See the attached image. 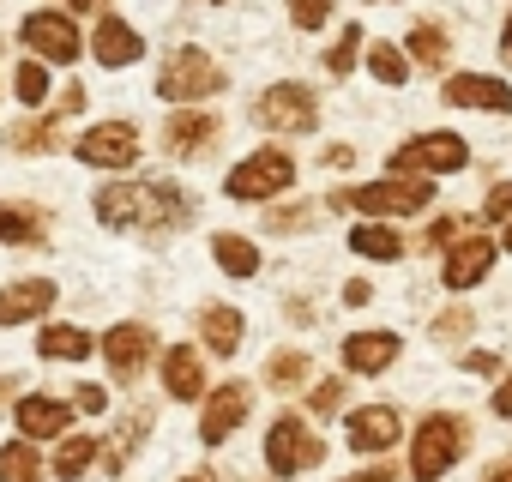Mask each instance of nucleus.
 <instances>
[{
  "mask_svg": "<svg viewBox=\"0 0 512 482\" xmlns=\"http://www.w3.org/2000/svg\"><path fill=\"white\" fill-rule=\"evenodd\" d=\"M181 482H217V476H211V470H193V476H181Z\"/></svg>",
  "mask_w": 512,
  "mask_h": 482,
  "instance_id": "nucleus-52",
  "label": "nucleus"
},
{
  "mask_svg": "<svg viewBox=\"0 0 512 482\" xmlns=\"http://www.w3.org/2000/svg\"><path fill=\"white\" fill-rule=\"evenodd\" d=\"M506 248H512V223H506Z\"/></svg>",
  "mask_w": 512,
  "mask_h": 482,
  "instance_id": "nucleus-54",
  "label": "nucleus"
},
{
  "mask_svg": "<svg viewBox=\"0 0 512 482\" xmlns=\"http://www.w3.org/2000/svg\"><path fill=\"white\" fill-rule=\"evenodd\" d=\"M350 157H356V151H350V145H326V169H344V163H350Z\"/></svg>",
  "mask_w": 512,
  "mask_h": 482,
  "instance_id": "nucleus-46",
  "label": "nucleus"
},
{
  "mask_svg": "<svg viewBox=\"0 0 512 482\" xmlns=\"http://www.w3.org/2000/svg\"><path fill=\"white\" fill-rule=\"evenodd\" d=\"M320 458H326V440L314 434L308 416L284 410V416L266 428V470H272V476H302V470H314Z\"/></svg>",
  "mask_w": 512,
  "mask_h": 482,
  "instance_id": "nucleus-7",
  "label": "nucleus"
},
{
  "mask_svg": "<svg viewBox=\"0 0 512 482\" xmlns=\"http://www.w3.org/2000/svg\"><path fill=\"white\" fill-rule=\"evenodd\" d=\"M404 49H410L422 67H446V55H452V43H446V31H440V25H416Z\"/></svg>",
  "mask_w": 512,
  "mask_h": 482,
  "instance_id": "nucleus-33",
  "label": "nucleus"
},
{
  "mask_svg": "<svg viewBox=\"0 0 512 482\" xmlns=\"http://www.w3.org/2000/svg\"><path fill=\"white\" fill-rule=\"evenodd\" d=\"M344 392H350L344 380H320V386L308 392V410H314V416H338V410H344Z\"/></svg>",
  "mask_w": 512,
  "mask_h": 482,
  "instance_id": "nucleus-38",
  "label": "nucleus"
},
{
  "mask_svg": "<svg viewBox=\"0 0 512 482\" xmlns=\"http://www.w3.org/2000/svg\"><path fill=\"white\" fill-rule=\"evenodd\" d=\"M500 55L512 61V19H506V31H500Z\"/></svg>",
  "mask_w": 512,
  "mask_h": 482,
  "instance_id": "nucleus-51",
  "label": "nucleus"
},
{
  "mask_svg": "<svg viewBox=\"0 0 512 482\" xmlns=\"http://www.w3.org/2000/svg\"><path fill=\"white\" fill-rule=\"evenodd\" d=\"M494 416H512V374H506L500 392H494Z\"/></svg>",
  "mask_w": 512,
  "mask_h": 482,
  "instance_id": "nucleus-45",
  "label": "nucleus"
},
{
  "mask_svg": "<svg viewBox=\"0 0 512 482\" xmlns=\"http://www.w3.org/2000/svg\"><path fill=\"white\" fill-rule=\"evenodd\" d=\"M73 163H85V169H103V175H127L133 163H139V127L133 121H121V115H109V121H91L73 145Z\"/></svg>",
  "mask_w": 512,
  "mask_h": 482,
  "instance_id": "nucleus-5",
  "label": "nucleus"
},
{
  "mask_svg": "<svg viewBox=\"0 0 512 482\" xmlns=\"http://www.w3.org/2000/svg\"><path fill=\"white\" fill-rule=\"evenodd\" d=\"M302 223H308V211H296V205L290 211H272V229H302Z\"/></svg>",
  "mask_w": 512,
  "mask_h": 482,
  "instance_id": "nucleus-42",
  "label": "nucleus"
},
{
  "mask_svg": "<svg viewBox=\"0 0 512 482\" xmlns=\"http://www.w3.org/2000/svg\"><path fill=\"white\" fill-rule=\"evenodd\" d=\"M332 19V0H290V25L296 31H320Z\"/></svg>",
  "mask_w": 512,
  "mask_h": 482,
  "instance_id": "nucleus-36",
  "label": "nucleus"
},
{
  "mask_svg": "<svg viewBox=\"0 0 512 482\" xmlns=\"http://www.w3.org/2000/svg\"><path fill=\"white\" fill-rule=\"evenodd\" d=\"M223 85H229L223 61L211 49H199V43H181V49H169L157 61V97L169 109H199L205 97H223Z\"/></svg>",
  "mask_w": 512,
  "mask_h": 482,
  "instance_id": "nucleus-2",
  "label": "nucleus"
},
{
  "mask_svg": "<svg viewBox=\"0 0 512 482\" xmlns=\"http://www.w3.org/2000/svg\"><path fill=\"white\" fill-rule=\"evenodd\" d=\"M241 338H247L241 308H229V302H205V308H199V344H205L211 356H235Z\"/></svg>",
  "mask_w": 512,
  "mask_h": 482,
  "instance_id": "nucleus-24",
  "label": "nucleus"
},
{
  "mask_svg": "<svg viewBox=\"0 0 512 482\" xmlns=\"http://www.w3.org/2000/svg\"><path fill=\"white\" fill-rule=\"evenodd\" d=\"M151 422H157V410L151 404H133L109 434H103V446H97V464H103V476H121L139 452H145V440H151Z\"/></svg>",
  "mask_w": 512,
  "mask_h": 482,
  "instance_id": "nucleus-15",
  "label": "nucleus"
},
{
  "mask_svg": "<svg viewBox=\"0 0 512 482\" xmlns=\"http://www.w3.org/2000/svg\"><path fill=\"white\" fill-rule=\"evenodd\" d=\"M0 248H55L49 205H37V199H0Z\"/></svg>",
  "mask_w": 512,
  "mask_h": 482,
  "instance_id": "nucleus-16",
  "label": "nucleus"
},
{
  "mask_svg": "<svg viewBox=\"0 0 512 482\" xmlns=\"http://www.w3.org/2000/svg\"><path fill=\"white\" fill-rule=\"evenodd\" d=\"M428 199H434V181H428V175H386V181L332 193V205H356L362 217H410V211H422Z\"/></svg>",
  "mask_w": 512,
  "mask_h": 482,
  "instance_id": "nucleus-6",
  "label": "nucleus"
},
{
  "mask_svg": "<svg viewBox=\"0 0 512 482\" xmlns=\"http://www.w3.org/2000/svg\"><path fill=\"white\" fill-rule=\"evenodd\" d=\"M97 356L109 362V380L115 386H133L151 362H157V332L145 320H115L103 338H97Z\"/></svg>",
  "mask_w": 512,
  "mask_h": 482,
  "instance_id": "nucleus-8",
  "label": "nucleus"
},
{
  "mask_svg": "<svg viewBox=\"0 0 512 482\" xmlns=\"http://www.w3.org/2000/svg\"><path fill=\"white\" fill-rule=\"evenodd\" d=\"M368 296H374V284H362V278H356V284H344V302H350V308H362Z\"/></svg>",
  "mask_w": 512,
  "mask_h": 482,
  "instance_id": "nucleus-44",
  "label": "nucleus"
},
{
  "mask_svg": "<svg viewBox=\"0 0 512 482\" xmlns=\"http://www.w3.org/2000/svg\"><path fill=\"white\" fill-rule=\"evenodd\" d=\"M211 260H217V272H229V278H253V272H260V248H253L247 235H235V229H217V235H211Z\"/></svg>",
  "mask_w": 512,
  "mask_h": 482,
  "instance_id": "nucleus-30",
  "label": "nucleus"
},
{
  "mask_svg": "<svg viewBox=\"0 0 512 482\" xmlns=\"http://www.w3.org/2000/svg\"><path fill=\"white\" fill-rule=\"evenodd\" d=\"M470 326V314H446V320H434V332H464Z\"/></svg>",
  "mask_w": 512,
  "mask_h": 482,
  "instance_id": "nucleus-47",
  "label": "nucleus"
},
{
  "mask_svg": "<svg viewBox=\"0 0 512 482\" xmlns=\"http://www.w3.org/2000/svg\"><path fill=\"white\" fill-rule=\"evenodd\" d=\"M37 356L43 362H91L97 356V338L73 320H43L37 326Z\"/></svg>",
  "mask_w": 512,
  "mask_h": 482,
  "instance_id": "nucleus-22",
  "label": "nucleus"
},
{
  "mask_svg": "<svg viewBox=\"0 0 512 482\" xmlns=\"http://www.w3.org/2000/svg\"><path fill=\"white\" fill-rule=\"evenodd\" d=\"M97 446H103V434H79V428L61 434V440H55V458H49V476H55V482H79V476L97 464Z\"/></svg>",
  "mask_w": 512,
  "mask_h": 482,
  "instance_id": "nucleus-27",
  "label": "nucleus"
},
{
  "mask_svg": "<svg viewBox=\"0 0 512 482\" xmlns=\"http://www.w3.org/2000/svg\"><path fill=\"white\" fill-rule=\"evenodd\" d=\"M482 217H512V181L488 193V205H482Z\"/></svg>",
  "mask_w": 512,
  "mask_h": 482,
  "instance_id": "nucleus-40",
  "label": "nucleus"
},
{
  "mask_svg": "<svg viewBox=\"0 0 512 482\" xmlns=\"http://www.w3.org/2000/svg\"><path fill=\"white\" fill-rule=\"evenodd\" d=\"M91 7H103V0H67V13L79 19V13H91Z\"/></svg>",
  "mask_w": 512,
  "mask_h": 482,
  "instance_id": "nucleus-50",
  "label": "nucleus"
},
{
  "mask_svg": "<svg viewBox=\"0 0 512 482\" xmlns=\"http://www.w3.org/2000/svg\"><path fill=\"white\" fill-rule=\"evenodd\" d=\"M344 440H350L356 452H392V446L404 440V422H398L392 404H362V410H350Z\"/></svg>",
  "mask_w": 512,
  "mask_h": 482,
  "instance_id": "nucleus-20",
  "label": "nucleus"
},
{
  "mask_svg": "<svg viewBox=\"0 0 512 482\" xmlns=\"http://www.w3.org/2000/svg\"><path fill=\"white\" fill-rule=\"evenodd\" d=\"M470 163V145L458 133H422L392 151V175H452Z\"/></svg>",
  "mask_w": 512,
  "mask_h": 482,
  "instance_id": "nucleus-11",
  "label": "nucleus"
},
{
  "mask_svg": "<svg viewBox=\"0 0 512 482\" xmlns=\"http://www.w3.org/2000/svg\"><path fill=\"white\" fill-rule=\"evenodd\" d=\"M446 103L506 115V109H512V85H506V79H482V73H452V79H446Z\"/></svg>",
  "mask_w": 512,
  "mask_h": 482,
  "instance_id": "nucleus-23",
  "label": "nucleus"
},
{
  "mask_svg": "<svg viewBox=\"0 0 512 482\" xmlns=\"http://www.w3.org/2000/svg\"><path fill=\"white\" fill-rule=\"evenodd\" d=\"M344 482H392V464H368V470H356V476H344Z\"/></svg>",
  "mask_w": 512,
  "mask_h": 482,
  "instance_id": "nucleus-43",
  "label": "nucleus"
},
{
  "mask_svg": "<svg viewBox=\"0 0 512 482\" xmlns=\"http://www.w3.org/2000/svg\"><path fill=\"white\" fill-rule=\"evenodd\" d=\"M73 410H79V416H103V410H109V392H103L97 380H79V386H73Z\"/></svg>",
  "mask_w": 512,
  "mask_h": 482,
  "instance_id": "nucleus-39",
  "label": "nucleus"
},
{
  "mask_svg": "<svg viewBox=\"0 0 512 482\" xmlns=\"http://www.w3.org/2000/svg\"><path fill=\"white\" fill-rule=\"evenodd\" d=\"M458 452H464V422H458L452 410H440V416H428V422L416 428L410 476H416V482H440V476L458 464Z\"/></svg>",
  "mask_w": 512,
  "mask_h": 482,
  "instance_id": "nucleus-9",
  "label": "nucleus"
},
{
  "mask_svg": "<svg viewBox=\"0 0 512 482\" xmlns=\"http://www.w3.org/2000/svg\"><path fill=\"white\" fill-rule=\"evenodd\" d=\"M368 73H374L380 85H404V79H410V61H404V49L374 43V49H368Z\"/></svg>",
  "mask_w": 512,
  "mask_h": 482,
  "instance_id": "nucleus-34",
  "label": "nucleus"
},
{
  "mask_svg": "<svg viewBox=\"0 0 512 482\" xmlns=\"http://www.w3.org/2000/svg\"><path fill=\"white\" fill-rule=\"evenodd\" d=\"M157 374H163V392L175 398V404H193V398H205V356L193 350V344H169V350H157Z\"/></svg>",
  "mask_w": 512,
  "mask_h": 482,
  "instance_id": "nucleus-19",
  "label": "nucleus"
},
{
  "mask_svg": "<svg viewBox=\"0 0 512 482\" xmlns=\"http://www.w3.org/2000/svg\"><path fill=\"white\" fill-rule=\"evenodd\" d=\"M19 49L37 55L43 67H73L85 55V31L67 7H37V13L19 19Z\"/></svg>",
  "mask_w": 512,
  "mask_h": 482,
  "instance_id": "nucleus-4",
  "label": "nucleus"
},
{
  "mask_svg": "<svg viewBox=\"0 0 512 482\" xmlns=\"http://www.w3.org/2000/svg\"><path fill=\"white\" fill-rule=\"evenodd\" d=\"M253 121H260L266 133H314L320 103H314V91H308V85L284 79V85H266L260 97H253Z\"/></svg>",
  "mask_w": 512,
  "mask_h": 482,
  "instance_id": "nucleus-10",
  "label": "nucleus"
},
{
  "mask_svg": "<svg viewBox=\"0 0 512 482\" xmlns=\"http://www.w3.org/2000/svg\"><path fill=\"white\" fill-rule=\"evenodd\" d=\"M73 422H79V410H73V398H61V392H19L13 398V428L25 434V440H61V434H73Z\"/></svg>",
  "mask_w": 512,
  "mask_h": 482,
  "instance_id": "nucleus-13",
  "label": "nucleus"
},
{
  "mask_svg": "<svg viewBox=\"0 0 512 482\" xmlns=\"http://www.w3.org/2000/svg\"><path fill=\"white\" fill-rule=\"evenodd\" d=\"M0 482H49V464H43L37 440L13 434L7 446H0Z\"/></svg>",
  "mask_w": 512,
  "mask_h": 482,
  "instance_id": "nucleus-29",
  "label": "nucleus"
},
{
  "mask_svg": "<svg viewBox=\"0 0 512 482\" xmlns=\"http://www.w3.org/2000/svg\"><path fill=\"white\" fill-rule=\"evenodd\" d=\"M85 103H91V91H85L79 79H67V85L55 91V109H49V115H55V121H73V115H85Z\"/></svg>",
  "mask_w": 512,
  "mask_h": 482,
  "instance_id": "nucleus-37",
  "label": "nucleus"
},
{
  "mask_svg": "<svg viewBox=\"0 0 512 482\" xmlns=\"http://www.w3.org/2000/svg\"><path fill=\"white\" fill-rule=\"evenodd\" d=\"M217 133H223V121L199 103V109H169V121H163V151L169 157H199V151H211L217 145Z\"/></svg>",
  "mask_w": 512,
  "mask_h": 482,
  "instance_id": "nucleus-18",
  "label": "nucleus"
},
{
  "mask_svg": "<svg viewBox=\"0 0 512 482\" xmlns=\"http://www.w3.org/2000/svg\"><path fill=\"white\" fill-rule=\"evenodd\" d=\"M380 7H386V0H380Z\"/></svg>",
  "mask_w": 512,
  "mask_h": 482,
  "instance_id": "nucleus-55",
  "label": "nucleus"
},
{
  "mask_svg": "<svg viewBox=\"0 0 512 482\" xmlns=\"http://www.w3.org/2000/svg\"><path fill=\"white\" fill-rule=\"evenodd\" d=\"M199 211V199L181 181H103L91 193V217L115 235H145V241H169L175 229H187Z\"/></svg>",
  "mask_w": 512,
  "mask_h": 482,
  "instance_id": "nucleus-1",
  "label": "nucleus"
},
{
  "mask_svg": "<svg viewBox=\"0 0 512 482\" xmlns=\"http://www.w3.org/2000/svg\"><path fill=\"white\" fill-rule=\"evenodd\" d=\"M350 248H356L362 260H398V254H404V235H398L386 217H368V223L350 229Z\"/></svg>",
  "mask_w": 512,
  "mask_h": 482,
  "instance_id": "nucleus-31",
  "label": "nucleus"
},
{
  "mask_svg": "<svg viewBox=\"0 0 512 482\" xmlns=\"http://www.w3.org/2000/svg\"><path fill=\"white\" fill-rule=\"evenodd\" d=\"M247 416H253V386H247V380L205 386V404H199V440H205V446H223Z\"/></svg>",
  "mask_w": 512,
  "mask_h": 482,
  "instance_id": "nucleus-12",
  "label": "nucleus"
},
{
  "mask_svg": "<svg viewBox=\"0 0 512 482\" xmlns=\"http://www.w3.org/2000/svg\"><path fill=\"white\" fill-rule=\"evenodd\" d=\"M199 7H223V0H199Z\"/></svg>",
  "mask_w": 512,
  "mask_h": 482,
  "instance_id": "nucleus-53",
  "label": "nucleus"
},
{
  "mask_svg": "<svg viewBox=\"0 0 512 482\" xmlns=\"http://www.w3.org/2000/svg\"><path fill=\"white\" fill-rule=\"evenodd\" d=\"M19 386H25L19 374H7V380H0V404H13V398H19Z\"/></svg>",
  "mask_w": 512,
  "mask_h": 482,
  "instance_id": "nucleus-48",
  "label": "nucleus"
},
{
  "mask_svg": "<svg viewBox=\"0 0 512 482\" xmlns=\"http://www.w3.org/2000/svg\"><path fill=\"white\" fill-rule=\"evenodd\" d=\"M0 145H7L13 157H49V151H61V145H67V121H55L49 109L19 115L7 133H0Z\"/></svg>",
  "mask_w": 512,
  "mask_h": 482,
  "instance_id": "nucleus-21",
  "label": "nucleus"
},
{
  "mask_svg": "<svg viewBox=\"0 0 512 482\" xmlns=\"http://www.w3.org/2000/svg\"><path fill=\"white\" fill-rule=\"evenodd\" d=\"M488 482H512V458H506V464H494V470H488Z\"/></svg>",
  "mask_w": 512,
  "mask_h": 482,
  "instance_id": "nucleus-49",
  "label": "nucleus"
},
{
  "mask_svg": "<svg viewBox=\"0 0 512 482\" xmlns=\"http://www.w3.org/2000/svg\"><path fill=\"white\" fill-rule=\"evenodd\" d=\"M308 374H314V362H308L302 350H278V356L266 362V386H272V392H296V386H308Z\"/></svg>",
  "mask_w": 512,
  "mask_h": 482,
  "instance_id": "nucleus-32",
  "label": "nucleus"
},
{
  "mask_svg": "<svg viewBox=\"0 0 512 482\" xmlns=\"http://www.w3.org/2000/svg\"><path fill=\"white\" fill-rule=\"evenodd\" d=\"M398 362V338L392 332H356L344 338V368L350 374H386Z\"/></svg>",
  "mask_w": 512,
  "mask_h": 482,
  "instance_id": "nucleus-26",
  "label": "nucleus"
},
{
  "mask_svg": "<svg viewBox=\"0 0 512 482\" xmlns=\"http://www.w3.org/2000/svg\"><path fill=\"white\" fill-rule=\"evenodd\" d=\"M85 55L97 61V67H109V73H121V67H133L139 55H145V37L121 19V13H103L97 19V31L85 37Z\"/></svg>",
  "mask_w": 512,
  "mask_h": 482,
  "instance_id": "nucleus-17",
  "label": "nucleus"
},
{
  "mask_svg": "<svg viewBox=\"0 0 512 482\" xmlns=\"http://www.w3.org/2000/svg\"><path fill=\"white\" fill-rule=\"evenodd\" d=\"M464 368H470V374H500L494 350H470V356H464Z\"/></svg>",
  "mask_w": 512,
  "mask_h": 482,
  "instance_id": "nucleus-41",
  "label": "nucleus"
},
{
  "mask_svg": "<svg viewBox=\"0 0 512 482\" xmlns=\"http://www.w3.org/2000/svg\"><path fill=\"white\" fill-rule=\"evenodd\" d=\"M61 302V284L55 278H7L0 284V332L13 326H43Z\"/></svg>",
  "mask_w": 512,
  "mask_h": 482,
  "instance_id": "nucleus-14",
  "label": "nucleus"
},
{
  "mask_svg": "<svg viewBox=\"0 0 512 482\" xmlns=\"http://www.w3.org/2000/svg\"><path fill=\"white\" fill-rule=\"evenodd\" d=\"M7 91H13V103H19L25 115H37V109H49L55 79H49V67H43L37 55H19V61H13V73H7Z\"/></svg>",
  "mask_w": 512,
  "mask_h": 482,
  "instance_id": "nucleus-25",
  "label": "nucleus"
},
{
  "mask_svg": "<svg viewBox=\"0 0 512 482\" xmlns=\"http://www.w3.org/2000/svg\"><path fill=\"white\" fill-rule=\"evenodd\" d=\"M488 266H494V241H458L452 260H446V290H470V284H482Z\"/></svg>",
  "mask_w": 512,
  "mask_h": 482,
  "instance_id": "nucleus-28",
  "label": "nucleus"
},
{
  "mask_svg": "<svg viewBox=\"0 0 512 482\" xmlns=\"http://www.w3.org/2000/svg\"><path fill=\"white\" fill-rule=\"evenodd\" d=\"M296 187V157L284 145H260L253 157H241L229 175H223V193L235 205H260V199H278Z\"/></svg>",
  "mask_w": 512,
  "mask_h": 482,
  "instance_id": "nucleus-3",
  "label": "nucleus"
},
{
  "mask_svg": "<svg viewBox=\"0 0 512 482\" xmlns=\"http://www.w3.org/2000/svg\"><path fill=\"white\" fill-rule=\"evenodd\" d=\"M356 55H362V25H344V37H338V49H326V67L344 79L350 67H356Z\"/></svg>",
  "mask_w": 512,
  "mask_h": 482,
  "instance_id": "nucleus-35",
  "label": "nucleus"
}]
</instances>
